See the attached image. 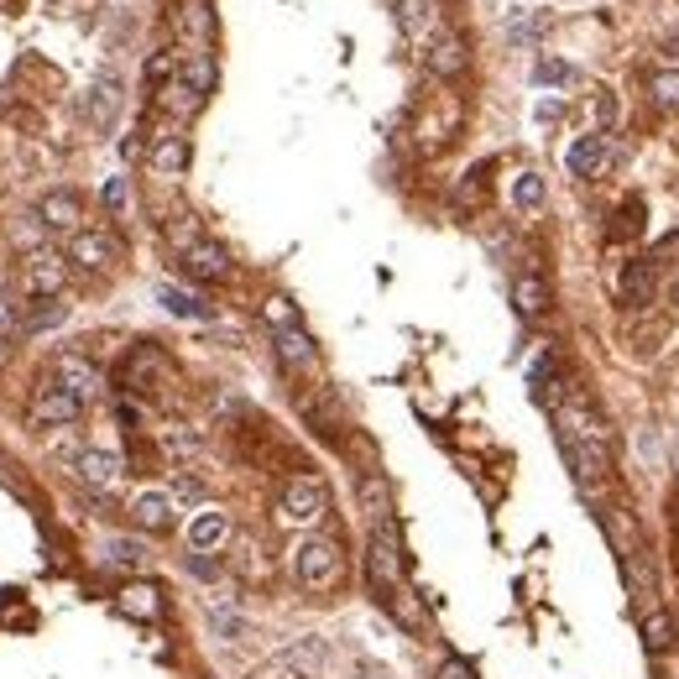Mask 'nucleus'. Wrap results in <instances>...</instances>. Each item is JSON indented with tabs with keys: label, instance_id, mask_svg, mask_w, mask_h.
I'll use <instances>...</instances> for the list:
<instances>
[{
	"label": "nucleus",
	"instance_id": "52",
	"mask_svg": "<svg viewBox=\"0 0 679 679\" xmlns=\"http://www.w3.org/2000/svg\"><path fill=\"white\" fill-rule=\"evenodd\" d=\"M361 679H371V674H361Z\"/></svg>",
	"mask_w": 679,
	"mask_h": 679
},
{
	"label": "nucleus",
	"instance_id": "25",
	"mask_svg": "<svg viewBox=\"0 0 679 679\" xmlns=\"http://www.w3.org/2000/svg\"><path fill=\"white\" fill-rule=\"evenodd\" d=\"M225 538H230V518H225V512H215V507L199 512V518L189 523V549L194 554H215Z\"/></svg>",
	"mask_w": 679,
	"mask_h": 679
},
{
	"label": "nucleus",
	"instance_id": "10",
	"mask_svg": "<svg viewBox=\"0 0 679 679\" xmlns=\"http://www.w3.org/2000/svg\"><path fill=\"white\" fill-rule=\"evenodd\" d=\"M528 392H533V403H544V408L565 403L570 377H565V366H559L554 350H538V356H533V366H528Z\"/></svg>",
	"mask_w": 679,
	"mask_h": 679
},
{
	"label": "nucleus",
	"instance_id": "43",
	"mask_svg": "<svg viewBox=\"0 0 679 679\" xmlns=\"http://www.w3.org/2000/svg\"><path fill=\"white\" fill-rule=\"evenodd\" d=\"M209 622H215V632H225V638H241V632H246L241 612H230V606H215V612H209Z\"/></svg>",
	"mask_w": 679,
	"mask_h": 679
},
{
	"label": "nucleus",
	"instance_id": "18",
	"mask_svg": "<svg viewBox=\"0 0 679 679\" xmlns=\"http://www.w3.org/2000/svg\"><path fill=\"white\" fill-rule=\"evenodd\" d=\"M173 497H168V491H142V497H136L131 502V523L136 528H142V533H168L178 518H173Z\"/></svg>",
	"mask_w": 679,
	"mask_h": 679
},
{
	"label": "nucleus",
	"instance_id": "24",
	"mask_svg": "<svg viewBox=\"0 0 679 679\" xmlns=\"http://www.w3.org/2000/svg\"><path fill=\"white\" fill-rule=\"evenodd\" d=\"M622 580H627V591L638 596L643 606L659 601V570H653L638 549H622Z\"/></svg>",
	"mask_w": 679,
	"mask_h": 679
},
{
	"label": "nucleus",
	"instance_id": "34",
	"mask_svg": "<svg viewBox=\"0 0 679 679\" xmlns=\"http://www.w3.org/2000/svg\"><path fill=\"white\" fill-rule=\"evenodd\" d=\"M648 100L659 110H679V68H664V74L648 79Z\"/></svg>",
	"mask_w": 679,
	"mask_h": 679
},
{
	"label": "nucleus",
	"instance_id": "27",
	"mask_svg": "<svg viewBox=\"0 0 679 679\" xmlns=\"http://www.w3.org/2000/svg\"><path fill=\"white\" fill-rule=\"evenodd\" d=\"M674 643H679L674 617L664 612V606H648V612H643V648H648V653H669Z\"/></svg>",
	"mask_w": 679,
	"mask_h": 679
},
{
	"label": "nucleus",
	"instance_id": "53",
	"mask_svg": "<svg viewBox=\"0 0 679 679\" xmlns=\"http://www.w3.org/2000/svg\"><path fill=\"white\" fill-rule=\"evenodd\" d=\"M674 465H679V460H674Z\"/></svg>",
	"mask_w": 679,
	"mask_h": 679
},
{
	"label": "nucleus",
	"instance_id": "20",
	"mask_svg": "<svg viewBox=\"0 0 679 679\" xmlns=\"http://www.w3.org/2000/svg\"><path fill=\"white\" fill-rule=\"evenodd\" d=\"M606 157H612V147H606V136H601V131H591V136H575V142H570V152H565V168H570L575 178H596V173L606 168Z\"/></svg>",
	"mask_w": 679,
	"mask_h": 679
},
{
	"label": "nucleus",
	"instance_id": "41",
	"mask_svg": "<svg viewBox=\"0 0 679 679\" xmlns=\"http://www.w3.org/2000/svg\"><path fill=\"white\" fill-rule=\"evenodd\" d=\"M168 241H173L178 251H189L194 241H204V236H199V220H194V215H178V220L168 225Z\"/></svg>",
	"mask_w": 679,
	"mask_h": 679
},
{
	"label": "nucleus",
	"instance_id": "3",
	"mask_svg": "<svg viewBox=\"0 0 679 679\" xmlns=\"http://www.w3.org/2000/svg\"><path fill=\"white\" fill-rule=\"evenodd\" d=\"M68 267H84V272H110L121 267L126 256V241L115 236V230H79V236H68Z\"/></svg>",
	"mask_w": 679,
	"mask_h": 679
},
{
	"label": "nucleus",
	"instance_id": "14",
	"mask_svg": "<svg viewBox=\"0 0 679 679\" xmlns=\"http://www.w3.org/2000/svg\"><path fill=\"white\" fill-rule=\"evenodd\" d=\"M74 476L89 486V491H110V486H121V476H126V460L115 455V450H79L74 455Z\"/></svg>",
	"mask_w": 679,
	"mask_h": 679
},
{
	"label": "nucleus",
	"instance_id": "4",
	"mask_svg": "<svg viewBox=\"0 0 679 679\" xmlns=\"http://www.w3.org/2000/svg\"><path fill=\"white\" fill-rule=\"evenodd\" d=\"M330 512V486L319 476H293L283 486V518L288 523H319Z\"/></svg>",
	"mask_w": 679,
	"mask_h": 679
},
{
	"label": "nucleus",
	"instance_id": "13",
	"mask_svg": "<svg viewBox=\"0 0 679 679\" xmlns=\"http://www.w3.org/2000/svg\"><path fill=\"white\" fill-rule=\"evenodd\" d=\"M230 251L220 241H194L183 251V277H194V283H230Z\"/></svg>",
	"mask_w": 679,
	"mask_h": 679
},
{
	"label": "nucleus",
	"instance_id": "17",
	"mask_svg": "<svg viewBox=\"0 0 679 679\" xmlns=\"http://www.w3.org/2000/svg\"><path fill=\"white\" fill-rule=\"evenodd\" d=\"M512 309H518L523 319H544V314L554 309V288H549L538 272L512 277Z\"/></svg>",
	"mask_w": 679,
	"mask_h": 679
},
{
	"label": "nucleus",
	"instance_id": "38",
	"mask_svg": "<svg viewBox=\"0 0 679 679\" xmlns=\"http://www.w3.org/2000/svg\"><path fill=\"white\" fill-rule=\"evenodd\" d=\"M173 79H178V58H173V53H152V58H147V84H152V89H168Z\"/></svg>",
	"mask_w": 679,
	"mask_h": 679
},
{
	"label": "nucleus",
	"instance_id": "40",
	"mask_svg": "<svg viewBox=\"0 0 679 679\" xmlns=\"http://www.w3.org/2000/svg\"><path fill=\"white\" fill-rule=\"evenodd\" d=\"M100 199H105L110 215H126V209H131V178H110Z\"/></svg>",
	"mask_w": 679,
	"mask_h": 679
},
{
	"label": "nucleus",
	"instance_id": "48",
	"mask_svg": "<svg viewBox=\"0 0 679 679\" xmlns=\"http://www.w3.org/2000/svg\"><path fill=\"white\" fill-rule=\"evenodd\" d=\"M189 575H199V580H215L220 575V565L209 554H189Z\"/></svg>",
	"mask_w": 679,
	"mask_h": 679
},
{
	"label": "nucleus",
	"instance_id": "33",
	"mask_svg": "<svg viewBox=\"0 0 679 679\" xmlns=\"http://www.w3.org/2000/svg\"><path fill=\"white\" fill-rule=\"evenodd\" d=\"M397 21H403V32H408V37H429V32H434L429 0H403V6H397Z\"/></svg>",
	"mask_w": 679,
	"mask_h": 679
},
{
	"label": "nucleus",
	"instance_id": "47",
	"mask_svg": "<svg viewBox=\"0 0 679 679\" xmlns=\"http://www.w3.org/2000/svg\"><path fill=\"white\" fill-rule=\"evenodd\" d=\"M173 497H183V502H204V481H199V476H189V471H178Z\"/></svg>",
	"mask_w": 679,
	"mask_h": 679
},
{
	"label": "nucleus",
	"instance_id": "36",
	"mask_svg": "<svg viewBox=\"0 0 679 679\" xmlns=\"http://www.w3.org/2000/svg\"><path fill=\"white\" fill-rule=\"evenodd\" d=\"M512 204H518V209H538V204H544V178H538V173H518V183H512Z\"/></svg>",
	"mask_w": 679,
	"mask_h": 679
},
{
	"label": "nucleus",
	"instance_id": "51",
	"mask_svg": "<svg viewBox=\"0 0 679 679\" xmlns=\"http://www.w3.org/2000/svg\"><path fill=\"white\" fill-rule=\"evenodd\" d=\"M674 309H679V283H674Z\"/></svg>",
	"mask_w": 679,
	"mask_h": 679
},
{
	"label": "nucleus",
	"instance_id": "26",
	"mask_svg": "<svg viewBox=\"0 0 679 679\" xmlns=\"http://www.w3.org/2000/svg\"><path fill=\"white\" fill-rule=\"evenodd\" d=\"M63 319H68L63 298H32V309H21V335H48Z\"/></svg>",
	"mask_w": 679,
	"mask_h": 679
},
{
	"label": "nucleus",
	"instance_id": "5",
	"mask_svg": "<svg viewBox=\"0 0 679 679\" xmlns=\"http://www.w3.org/2000/svg\"><path fill=\"white\" fill-rule=\"evenodd\" d=\"M53 382L74 392L84 408H89V403H95V397L105 392V377H100V366L89 361V356H79V350H63V356L53 361Z\"/></svg>",
	"mask_w": 679,
	"mask_h": 679
},
{
	"label": "nucleus",
	"instance_id": "19",
	"mask_svg": "<svg viewBox=\"0 0 679 679\" xmlns=\"http://www.w3.org/2000/svg\"><path fill=\"white\" fill-rule=\"evenodd\" d=\"M178 84H189L194 95H215V84H220V68H215V53L209 48H189L178 58Z\"/></svg>",
	"mask_w": 679,
	"mask_h": 679
},
{
	"label": "nucleus",
	"instance_id": "2",
	"mask_svg": "<svg viewBox=\"0 0 679 679\" xmlns=\"http://www.w3.org/2000/svg\"><path fill=\"white\" fill-rule=\"evenodd\" d=\"M293 575L303 591H335L340 575H345V554L335 538H303V544L293 549Z\"/></svg>",
	"mask_w": 679,
	"mask_h": 679
},
{
	"label": "nucleus",
	"instance_id": "50",
	"mask_svg": "<svg viewBox=\"0 0 679 679\" xmlns=\"http://www.w3.org/2000/svg\"><path fill=\"white\" fill-rule=\"evenodd\" d=\"M6 356H11V345H6V340H0V366H6Z\"/></svg>",
	"mask_w": 679,
	"mask_h": 679
},
{
	"label": "nucleus",
	"instance_id": "21",
	"mask_svg": "<svg viewBox=\"0 0 679 679\" xmlns=\"http://www.w3.org/2000/svg\"><path fill=\"white\" fill-rule=\"evenodd\" d=\"M189 157H194L189 136H157L152 152H147V162H152L157 178H183V173H189Z\"/></svg>",
	"mask_w": 679,
	"mask_h": 679
},
{
	"label": "nucleus",
	"instance_id": "16",
	"mask_svg": "<svg viewBox=\"0 0 679 679\" xmlns=\"http://www.w3.org/2000/svg\"><path fill=\"white\" fill-rule=\"evenodd\" d=\"M424 58H429V74H434V79H460L465 63H471V53H465V37H460V32H434Z\"/></svg>",
	"mask_w": 679,
	"mask_h": 679
},
{
	"label": "nucleus",
	"instance_id": "23",
	"mask_svg": "<svg viewBox=\"0 0 679 679\" xmlns=\"http://www.w3.org/2000/svg\"><path fill=\"white\" fill-rule=\"evenodd\" d=\"M277 361H283L288 371H314L319 361V350H314V335L303 330V324H293V330H277Z\"/></svg>",
	"mask_w": 679,
	"mask_h": 679
},
{
	"label": "nucleus",
	"instance_id": "9",
	"mask_svg": "<svg viewBox=\"0 0 679 679\" xmlns=\"http://www.w3.org/2000/svg\"><path fill=\"white\" fill-rule=\"evenodd\" d=\"M79 115H84V126H89V131H110V126H115V115H121V79H115V74H100L95 84L84 89Z\"/></svg>",
	"mask_w": 679,
	"mask_h": 679
},
{
	"label": "nucleus",
	"instance_id": "29",
	"mask_svg": "<svg viewBox=\"0 0 679 679\" xmlns=\"http://www.w3.org/2000/svg\"><path fill=\"white\" fill-rule=\"evenodd\" d=\"M173 21L199 42V48H209V37H215V11H209V0H183Z\"/></svg>",
	"mask_w": 679,
	"mask_h": 679
},
{
	"label": "nucleus",
	"instance_id": "22",
	"mask_svg": "<svg viewBox=\"0 0 679 679\" xmlns=\"http://www.w3.org/2000/svg\"><path fill=\"white\" fill-rule=\"evenodd\" d=\"M115 606H121L131 622H157L162 617V591H157L152 580H131V585H121Z\"/></svg>",
	"mask_w": 679,
	"mask_h": 679
},
{
	"label": "nucleus",
	"instance_id": "7",
	"mask_svg": "<svg viewBox=\"0 0 679 679\" xmlns=\"http://www.w3.org/2000/svg\"><path fill=\"white\" fill-rule=\"evenodd\" d=\"M27 293L32 298H58L63 283H68V256L53 251V246H42V251H27Z\"/></svg>",
	"mask_w": 679,
	"mask_h": 679
},
{
	"label": "nucleus",
	"instance_id": "44",
	"mask_svg": "<svg viewBox=\"0 0 679 679\" xmlns=\"http://www.w3.org/2000/svg\"><path fill=\"white\" fill-rule=\"evenodd\" d=\"M16 335H21V309L0 293V340H16Z\"/></svg>",
	"mask_w": 679,
	"mask_h": 679
},
{
	"label": "nucleus",
	"instance_id": "8",
	"mask_svg": "<svg viewBox=\"0 0 679 679\" xmlns=\"http://www.w3.org/2000/svg\"><path fill=\"white\" fill-rule=\"evenodd\" d=\"M37 220L48 225V236H79L84 230V199L74 189H53L37 199Z\"/></svg>",
	"mask_w": 679,
	"mask_h": 679
},
{
	"label": "nucleus",
	"instance_id": "45",
	"mask_svg": "<svg viewBox=\"0 0 679 679\" xmlns=\"http://www.w3.org/2000/svg\"><path fill=\"white\" fill-rule=\"evenodd\" d=\"M162 444H168L173 455H194V450H199V434H189V429H168V434H162Z\"/></svg>",
	"mask_w": 679,
	"mask_h": 679
},
{
	"label": "nucleus",
	"instance_id": "6",
	"mask_svg": "<svg viewBox=\"0 0 679 679\" xmlns=\"http://www.w3.org/2000/svg\"><path fill=\"white\" fill-rule=\"evenodd\" d=\"M565 455H570V471L585 491H596L612 476V444H601V439H565Z\"/></svg>",
	"mask_w": 679,
	"mask_h": 679
},
{
	"label": "nucleus",
	"instance_id": "39",
	"mask_svg": "<svg viewBox=\"0 0 679 679\" xmlns=\"http://www.w3.org/2000/svg\"><path fill=\"white\" fill-rule=\"evenodd\" d=\"M570 79H575L570 63H559V58H549V53L533 63V84H570Z\"/></svg>",
	"mask_w": 679,
	"mask_h": 679
},
{
	"label": "nucleus",
	"instance_id": "35",
	"mask_svg": "<svg viewBox=\"0 0 679 679\" xmlns=\"http://www.w3.org/2000/svg\"><path fill=\"white\" fill-rule=\"evenodd\" d=\"M262 319L272 324V335H277V330H293V324H298V303L277 293V298H267V303H262Z\"/></svg>",
	"mask_w": 679,
	"mask_h": 679
},
{
	"label": "nucleus",
	"instance_id": "15",
	"mask_svg": "<svg viewBox=\"0 0 679 679\" xmlns=\"http://www.w3.org/2000/svg\"><path fill=\"white\" fill-rule=\"evenodd\" d=\"M324 659H330L324 638H298L293 648H283L277 674H283V679H319V674H324Z\"/></svg>",
	"mask_w": 679,
	"mask_h": 679
},
{
	"label": "nucleus",
	"instance_id": "30",
	"mask_svg": "<svg viewBox=\"0 0 679 679\" xmlns=\"http://www.w3.org/2000/svg\"><path fill=\"white\" fill-rule=\"evenodd\" d=\"M157 303L173 319H209V303L199 293H189V288H173V283H157Z\"/></svg>",
	"mask_w": 679,
	"mask_h": 679
},
{
	"label": "nucleus",
	"instance_id": "12",
	"mask_svg": "<svg viewBox=\"0 0 679 679\" xmlns=\"http://www.w3.org/2000/svg\"><path fill=\"white\" fill-rule=\"evenodd\" d=\"M653 293H659V262H648V256H632V262H622L617 298L627 303V309H648Z\"/></svg>",
	"mask_w": 679,
	"mask_h": 679
},
{
	"label": "nucleus",
	"instance_id": "32",
	"mask_svg": "<svg viewBox=\"0 0 679 679\" xmlns=\"http://www.w3.org/2000/svg\"><path fill=\"white\" fill-rule=\"evenodd\" d=\"M11 241L27 246V251H42V246H48V225L37 220V209H32V215H16V220H11Z\"/></svg>",
	"mask_w": 679,
	"mask_h": 679
},
{
	"label": "nucleus",
	"instance_id": "42",
	"mask_svg": "<svg viewBox=\"0 0 679 679\" xmlns=\"http://www.w3.org/2000/svg\"><path fill=\"white\" fill-rule=\"evenodd\" d=\"M544 27H549L544 16H523V21H512V27H507V37L512 42H538V37H544Z\"/></svg>",
	"mask_w": 679,
	"mask_h": 679
},
{
	"label": "nucleus",
	"instance_id": "31",
	"mask_svg": "<svg viewBox=\"0 0 679 679\" xmlns=\"http://www.w3.org/2000/svg\"><path fill=\"white\" fill-rule=\"evenodd\" d=\"M361 507L371 512V523H387L392 518V491H387V481L377 471L361 476Z\"/></svg>",
	"mask_w": 679,
	"mask_h": 679
},
{
	"label": "nucleus",
	"instance_id": "37",
	"mask_svg": "<svg viewBox=\"0 0 679 679\" xmlns=\"http://www.w3.org/2000/svg\"><path fill=\"white\" fill-rule=\"evenodd\" d=\"M162 105H168L173 115H194V110H199L204 100L194 95V89H189V84H178V79H173L168 89H162Z\"/></svg>",
	"mask_w": 679,
	"mask_h": 679
},
{
	"label": "nucleus",
	"instance_id": "28",
	"mask_svg": "<svg viewBox=\"0 0 679 679\" xmlns=\"http://www.w3.org/2000/svg\"><path fill=\"white\" fill-rule=\"evenodd\" d=\"M100 565H110V570H142L147 565V544H142V538H105V544H100Z\"/></svg>",
	"mask_w": 679,
	"mask_h": 679
},
{
	"label": "nucleus",
	"instance_id": "46",
	"mask_svg": "<svg viewBox=\"0 0 679 679\" xmlns=\"http://www.w3.org/2000/svg\"><path fill=\"white\" fill-rule=\"evenodd\" d=\"M434 679H476V669L450 653V659H439V664H434Z\"/></svg>",
	"mask_w": 679,
	"mask_h": 679
},
{
	"label": "nucleus",
	"instance_id": "11",
	"mask_svg": "<svg viewBox=\"0 0 679 679\" xmlns=\"http://www.w3.org/2000/svg\"><path fill=\"white\" fill-rule=\"evenodd\" d=\"M79 413H84V403H79V397L68 392V387H58L53 377L32 392V418H37V424H48V429H58V424H79Z\"/></svg>",
	"mask_w": 679,
	"mask_h": 679
},
{
	"label": "nucleus",
	"instance_id": "49",
	"mask_svg": "<svg viewBox=\"0 0 679 679\" xmlns=\"http://www.w3.org/2000/svg\"><path fill=\"white\" fill-rule=\"evenodd\" d=\"M664 53H669V58H679V32H669V37H664Z\"/></svg>",
	"mask_w": 679,
	"mask_h": 679
},
{
	"label": "nucleus",
	"instance_id": "1",
	"mask_svg": "<svg viewBox=\"0 0 679 679\" xmlns=\"http://www.w3.org/2000/svg\"><path fill=\"white\" fill-rule=\"evenodd\" d=\"M366 580L377 601L387 606L397 591H403V538H397V523H371V538H366Z\"/></svg>",
	"mask_w": 679,
	"mask_h": 679
}]
</instances>
